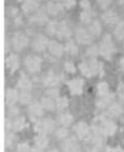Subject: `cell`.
I'll return each mask as SVG.
<instances>
[{
	"mask_svg": "<svg viewBox=\"0 0 124 152\" xmlns=\"http://www.w3.org/2000/svg\"><path fill=\"white\" fill-rule=\"evenodd\" d=\"M98 48L99 54L107 60H110L112 58L117 50L112 37L108 33L105 34L102 37Z\"/></svg>",
	"mask_w": 124,
	"mask_h": 152,
	"instance_id": "cell-1",
	"label": "cell"
},
{
	"mask_svg": "<svg viewBox=\"0 0 124 152\" xmlns=\"http://www.w3.org/2000/svg\"><path fill=\"white\" fill-rule=\"evenodd\" d=\"M78 67L82 74L87 78L101 73L103 70L102 64L96 58H89L88 60L80 62Z\"/></svg>",
	"mask_w": 124,
	"mask_h": 152,
	"instance_id": "cell-2",
	"label": "cell"
},
{
	"mask_svg": "<svg viewBox=\"0 0 124 152\" xmlns=\"http://www.w3.org/2000/svg\"><path fill=\"white\" fill-rule=\"evenodd\" d=\"M99 125H93V128L100 132L103 136H111L117 130V125L114 121L108 119L100 118L97 119Z\"/></svg>",
	"mask_w": 124,
	"mask_h": 152,
	"instance_id": "cell-3",
	"label": "cell"
},
{
	"mask_svg": "<svg viewBox=\"0 0 124 152\" xmlns=\"http://www.w3.org/2000/svg\"><path fill=\"white\" fill-rule=\"evenodd\" d=\"M43 60L41 57L36 54L27 56L24 60V65L26 70L32 74L39 72L42 67Z\"/></svg>",
	"mask_w": 124,
	"mask_h": 152,
	"instance_id": "cell-4",
	"label": "cell"
},
{
	"mask_svg": "<svg viewBox=\"0 0 124 152\" xmlns=\"http://www.w3.org/2000/svg\"><path fill=\"white\" fill-rule=\"evenodd\" d=\"M34 129L40 134H49L52 133L55 126V121L50 118H46L43 120L37 119L34 122Z\"/></svg>",
	"mask_w": 124,
	"mask_h": 152,
	"instance_id": "cell-5",
	"label": "cell"
},
{
	"mask_svg": "<svg viewBox=\"0 0 124 152\" xmlns=\"http://www.w3.org/2000/svg\"><path fill=\"white\" fill-rule=\"evenodd\" d=\"M12 46L17 52H20L26 48L29 44L28 37L21 32H16L12 37Z\"/></svg>",
	"mask_w": 124,
	"mask_h": 152,
	"instance_id": "cell-6",
	"label": "cell"
},
{
	"mask_svg": "<svg viewBox=\"0 0 124 152\" xmlns=\"http://www.w3.org/2000/svg\"><path fill=\"white\" fill-rule=\"evenodd\" d=\"M49 42L50 40L45 35L38 34L33 37L31 46L35 52L42 53L47 49Z\"/></svg>",
	"mask_w": 124,
	"mask_h": 152,
	"instance_id": "cell-7",
	"label": "cell"
},
{
	"mask_svg": "<svg viewBox=\"0 0 124 152\" xmlns=\"http://www.w3.org/2000/svg\"><path fill=\"white\" fill-rule=\"evenodd\" d=\"M74 37L76 42L82 45H89L94 39V37L91 35L88 29L82 26L76 28L74 32Z\"/></svg>",
	"mask_w": 124,
	"mask_h": 152,
	"instance_id": "cell-8",
	"label": "cell"
},
{
	"mask_svg": "<svg viewBox=\"0 0 124 152\" xmlns=\"http://www.w3.org/2000/svg\"><path fill=\"white\" fill-rule=\"evenodd\" d=\"M73 131L79 139L85 142L89 140L92 134L88 125L82 121L79 122L74 125Z\"/></svg>",
	"mask_w": 124,
	"mask_h": 152,
	"instance_id": "cell-9",
	"label": "cell"
},
{
	"mask_svg": "<svg viewBox=\"0 0 124 152\" xmlns=\"http://www.w3.org/2000/svg\"><path fill=\"white\" fill-rule=\"evenodd\" d=\"M72 34L71 29L66 21L59 22L56 37L59 40H69Z\"/></svg>",
	"mask_w": 124,
	"mask_h": 152,
	"instance_id": "cell-10",
	"label": "cell"
},
{
	"mask_svg": "<svg viewBox=\"0 0 124 152\" xmlns=\"http://www.w3.org/2000/svg\"><path fill=\"white\" fill-rule=\"evenodd\" d=\"M63 152H81V146L77 139L74 137L66 138L62 145Z\"/></svg>",
	"mask_w": 124,
	"mask_h": 152,
	"instance_id": "cell-11",
	"label": "cell"
},
{
	"mask_svg": "<svg viewBox=\"0 0 124 152\" xmlns=\"http://www.w3.org/2000/svg\"><path fill=\"white\" fill-rule=\"evenodd\" d=\"M84 85V80L81 78L73 79L67 82V85L73 95L81 94L83 92Z\"/></svg>",
	"mask_w": 124,
	"mask_h": 152,
	"instance_id": "cell-12",
	"label": "cell"
},
{
	"mask_svg": "<svg viewBox=\"0 0 124 152\" xmlns=\"http://www.w3.org/2000/svg\"><path fill=\"white\" fill-rule=\"evenodd\" d=\"M102 21L108 26H116L119 21V17L114 10H107L101 15Z\"/></svg>",
	"mask_w": 124,
	"mask_h": 152,
	"instance_id": "cell-13",
	"label": "cell"
},
{
	"mask_svg": "<svg viewBox=\"0 0 124 152\" xmlns=\"http://www.w3.org/2000/svg\"><path fill=\"white\" fill-rule=\"evenodd\" d=\"M20 65L19 57L15 54H10L5 59V66L9 72L13 74L16 72Z\"/></svg>",
	"mask_w": 124,
	"mask_h": 152,
	"instance_id": "cell-14",
	"label": "cell"
},
{
	"mask_svg": "<svg viewBox=\"0 0 124 152\" xmlns=\"http://www.w3.org/2000/svg\"><path fill=\"white\" fill-rule=\"evenodd\" d=\"M47 50L48 53L52 56L57 58L62 57L65 52L64 46L55 40H50L47 47Z\"/></svg>",
	"mask_w": 124,
	"mask_h": 152,
	"instance_id": "cell-15",
	"label": "cell"
},
{
	"mask_svg": "<svg viewBox=\"0 0 124 152\" xmlns=\"http://www.w3.org/2000/svg\"><path fill=\"white\" fill-rule=\"evenodd\" d=\"M65 7L63 3H56L53 1H49L45 6V10L47 14L51 16H57L64 11Z\"/></svg>",
	"mask_w": 124,
	"mask_h": 152,
	"instance_id": "cell-16",
	"label": "cell"
},
{
	"mask_svg": "<svg viewBox=\"0 0 124 152\" xmlns=\"http://www.w3.org/2000/svg\"><path fill=\"white\" fill-rule=\"evenodd\" d=\"M40 3L36 0H23L21 9L23 13L26 15L34 14L39 10Z\"/></svg>",
	"mask_w": 124,
	"mask_h": 152,
	"instance_id": "cell-17",
	"label": "cell"
},
{
	"mask_svg": "<svg viewBox=\"0 0 124 152\" xmlns=\"http://www.w3.org/2000/svg\"><path fill=\"white\" fill-rule=\"evenodd\" d=\"M47 12L43 10H38L31 16L30 22L35 24L43 26L48 22Z\"/></svg>",
	"mask_w": 124,
	"mask_h": 152,
	"instance_id": "cell-18",
	"label": "cell"
},
{
	"mask_svg": "<svg viewBox=\"0 0 124 152\" xmlns=\"http://www.w3.org/2000/svg\"><path fill=\"white\" fill-rule=\"evenodd\" d=\"M17 87L19 88L21 91H30L33 87L32 81L26 75V74H25L23 72L20 74L17 81Z\"/></svg>",
	"mask_w": 124,
	"mask_h": 152,
	"instance_id": "cell-19",
	"label": "cell"
},
{
	"mask_svg": "<svg viewBox=\"0 0 124 152\" xmlns=\"http://www.w3.org/2000/svg\"><path fill=\"white\" fill-rule=\"evenodd\" d=\"M19 93L14 88H8L5 92V103L8 106L14 105L18 100Z\"/></svg>",
	"mask_w": 124,
	"mask_h": 152,
	"instance_id": "cell-20",
	"label": "cell"
},
{
	"mask_svg": "<svg viewBox=\"0 0 124 152\" xmlns=\"http://www.w3.org/2000/svg\"><path fill=\"white\" fill-rule=\"evenodd\" d=\"M44 108L41 104L39 102H33L29 104L27 110L29 113H30V116L38 118L41 117L44 115Z\"/></svg>",
	"mask_w": 124,
	"mask_h": 152,
	"instance_id": "cell-21",
	"label": "cell"
},
{
	"mask_svg": "<svg viewBox=\"0 0 124 152\" xmlns=\"http://www.w3.org/2000/svg\"><path fill=\"white\" fill-rule=\"evenodd\" d=\"M88 30L94 39L100 37L102 32V26L101 22L97 20H94L89 25Z\"/></svg>",
	"mask_w": 124,
	"mask_h": 152,
	"instance_id": "cell-22",
	"label": "cell"
},
{
	"mask_svg": "<svg viewBox=\"0 0 124 152\" xmlns=\"http://www.w3.org/2000/svg\"><path fill=\"white\" fill-rule=\"evenodd\" d=\"M65 52L69 56H76L79 53V48L73 40L69 39L64 45Z\"/></svg>",
	"mask_w": 124,
	"mask_h": 152,
	"instance_id": "cell-23",
	"label": "cell"
},
{
	"mask_svg": "<svg viewBox=\"0 0 124 152\" xmlns=\"http://www.w3.org/2000/svg\"><path fill=\"white\" fill-rule=\"evenodd\" d=\"M60 82V78L52 72H50L43 79V84L47 87L54 88Z\"/></svg>",
	"mask_w": 124,
	"mask_h": 152,
	"instance_id": "cell-24",
	"label": "cell"
},
{
	"mask_svg": "<svg viewBox=\"0 0 124 152\" xmlns=\"http://www.w3.org/2000/svg\"><path fill=\"white\" fill-rule=\"evenodd\" d=\"M94 12L92 9H85L81 12L79 18L82 23L89 25L94 20Z\"/></svg>",
	"mask_w": 124,
	"mask_h": 152,
	"instance_id": "cell-25",
	"label": "cell"
},
{
	"mask_svg": "<svg viewBox=\"0 0 124 152\" xmlns=\"http://www.w3.org/2000/svg\"><path fill=\"white\" fill-rule=\"evenodd\" d=\"M123 111L122 106L118 103H112L110 104L106 111V115L111 118L118 117L120 115Z\"/></svg>",
	"mask_w": 124,
	"mask_h": 152,
	"instance_id": "cell-26",
	"label": "cell"
},
{
	"mask_svg": "<svg viewBox=\"0 0 124 152\" xmlns=\"http://www.w3.org/2000/svg\"><path fill=\"white\" fill-rule=\"evenodd\" d=\"M115 96L113 94H108L107 95L101 97L96 102V107L99 109H104L112 104Z\"/></svg>",
	"mask_w": 124,
	"mask_h": 152,
	"instance_id": "cell-27",
	"label": "cell"
},
{
	"mask_svg": "<svg viewBox=\"0 0 124 152\" xmlns=\"http://www.w3.org/2000/svg\"><path fill=\"white\" fill-rule=\"evenodd\" d=\"M73 116L68 112L61 113L58 117V123L64 127H67L70 126L73 123Z\"/></svg>",
	"mask_w": 124,
	"mask_h": 152,
	"instance_id": "cell-28",
	"label": "cell"
},
{
	"mask_svg": "<svg viewBox=\"0 0 124 152\" xmlns=\"http://www.w3.org/2000/svg\"><path fill=\"white\" fill-rule=\"evenodd\" d=\"M40 104L43 106V108L47 111H53L56 108V103L54 102L52 98L48 96L42 97L40 100Z\"/></svg>",
	"mask_w": 124,
	"mask_h": 152,
	"instance_id": "cell-29",
	"label": "cell"
},
{
	"mask_svg": "<svg viewBox=\"0 0 124 152\" xmlns=\"http://www.w3.org/2000/svg\"><path fill=\"white\" fill-rule=\"evenodd\" d=\"M34 141L36 147L41 149H45L47 147L49 144V141L45 134H40L35 137Z\"/></svg>",
	"mask_w": 124,
	"mask_h": 152,
	"instance_id": "cell-30",
	"label": "cell"
},
{
	"mask_svg": "<svg viewBox=\"0 0 124 152\" xmlns=\"http://www.w3.org/2000/svg\"><path fill=\"white\" fill-rule=\"evenodd\" d=\"M26 119L23 116H19L12 122V129L15 132H20L26 127Z\"/></svg>",
	"mask_w": 124,
	"mask_h": 152,
	"instance_id": "cell-31",
	"label": "cell"
},
{
	"mask_svg": "<svg viewBox=\"0 0 124 152\" xmlns=\"http://www.w3.org/2000/svg\"><path fill=\"white\" fill-rule=\"evenodd\" d=\"M58 23L59 22H58L56 20L48 21V22L46 24V27H45L46 34L50 37L56 36L58 26Z\"/></svg>",
	"mask_w": 124,
	"mask_h": 152,
	"instance_id": "cell-32",
	"label": "cell"
},
{
	"mask_svg": "<svg viewBox=\"0 0 124 152\" xmlns=\"http://www.w3.org/2000/svg\"><path fill=\"white\" fill-rule=\"evenodd\" d=\"M113 34L118 40L124 39V21H119L116 24L113 30Z\"/></svg>",
	"mask_w": 124,
	"mask_h": 152,
	"instance_id": "cell-33",
	"label": "cell"
},
{
	"mask_svg": "<svg viewBox=\"0 0 124 152\" xmlns=\"http://www.w3.org/2000/svg\"><path fill=\"white\" fill-rule=\"evenodd\" d=\"M32 96L29 91H21L19 93L18 100L22 105L29 104L32 100Z\"/></svg>",
	"mask_w": 124,
	"mask_h": 152,
	"instance_id": "cell-34",
	"label": "cell"
},
{
	"mask_svg": "<svg viewBox=\"0 0 124 152\" xmlns=\"http://www.w3.org/2000/svg\"><path fill=\"white\" fill-rule=\"evenodd\" d=\"M97 94L100 97H103L109 94V86L107 82H101L97 85Z\"/></svg>",
	"mask_w": 124,
	"mask_h": 152,
	"instance_id": "cell-35",
	"label": "cell"
},
{
	"mask_svg": "<svg viewBox=\"0 0 124 152\" xmlns=\"http://www.w3.org/2000/svg\"><path fill=\"white\" fill-rule=\"evenodd\" d=\"M85 54L89 58H96L99 54V50L98 46L95 45H90L86 49Z\"/></svg>",
	"mask_w": 124,
	"mask_h": 152,
	"instance_id": "cell-36",
	"label": "cell"
},
{
	"mask_svg": "<svg viewBox=\"0 0 124 152\" xmlns=\"http://www.w3.org/2000/svg\"><path fill=\"white\" fill-rule=\"evenodd\" d=\"M56 108L59 110H63L68 105V100L66 97H58L56 100Z\"/></svg>",
	"mask_w": 124,
	"mask_h": 152,
	"instance_id": "cell-37",
	"label": "cell"
},
{
	"mask_svg": "<svg viewBox=\"0 0 124 152\" xmlns=\"http://www.w3.org/2000/svg\"><path fill=\"white\" fill-rule=\"evenodd\" d=\"M69 132L67 127H61L55 132V136L59 140H64L68 136Z\"/></svg>",
	"mask_w": 124,
	"mask_h": 152,
	"instance_id": "cell-38",
	"label": "cell"
},
{
	"mask_svg": "<svg viewBox=\"0 0 124 152\" xmlns=\"http://www.w3.org/2000/svg\"><path fill=\"white\" fill-rule=\"evenodd\" d=\"M15 135L8 132H6L5 137H4V144L6 148H10L13 145L14 142L15 141Z\"/></svg>",
	"mask_w": 124,
	"mask_h": 152,
	"instance_id": "cell-39",
	"label": "cell"
},
{
	"mask_svg": "<svg viewBox=\"0 0 124 152\" xmlns=\"http://www.w3.org/2000/svg\"><path fill=\"white\" fill-rule=\"evenodd\" d=\"M64 70L69 74H73L76 72V68L74 65L73 62L70 60L66 61L64 63Z\"/></svg>",
	"mask_w": 124,
	"mask_h": 152,
	"instance_id": "cell-40",
	"label": "cell"
},
{
	"mask_svg": "<svg viewBox=\"0 0 124 152\" xmlns=\"http://www.w3.org/2000/svg\"><path fill=\"white\" fill-rule=\"evenodd\" d=\"M20 113V109L18 107L15 105H12L10 106L8 110L7 114L10 117H17L18 116Z\"/></svg>",
	"mask_w": 124,
	"mask_h": 152,
	"instance_id": "cell-41",
	"label": "cell"
},
{
	"mask_svg": "<svg viewBox=\"0 0 124 152\" xmlns=\"http://www.w3.org/2000/svg\"><path fill=\"white\" fill-rule=\"evenodd\" d=\"M113 1V0H96L99 7L103 10L107 9Z\"/></svg>",
	"mask_w": 124,
	"mask_h": 152,
	"instance_id": "cell-42",
	"label": "cell"
},
{
	"mask_svg": "<svg viewBox=\"0 0 124 152\" xmlns=\"http://www.w3.org/2000/svg\"><path fill=\"white\" fill-rule=\"evenodd\" d=\"M17 152H31V150L27 143L22 142L17 145Z\"/></svg>",
	"mask_w": 124,
	"mask_h": 152,
	"instance_id": "cell-43",
	"label": "cell"
},
{
	"mask_svg": "<svg viewBox=\"0 0 124 152\" xmlns=\"http://www.w3.org/2000/svg\"><path fill=\"white\" fill-rule=\"evenodd\" d=\"M47 96H48L51 98H58L59 96V90L56 88H50L48 89L46 92Z\"/></svg>",
	"mask_w": 124,
	"mask_h": 152,
	"instance_id": "cell-44",
	"label": "cell"
},
{
	"mask_svg": "<svg viewBox=\"0 0 124 152\" xmlns=\"http://www.w3.org/2000/svg\"><path fill=\"white\" fill-rule=\"evenodd\" d=\"M18 13V10L14 6H9L6 9V14L10 17H15Z\"/></svg>",
	"mask_w": 124,
	"mask_h": 152,
	"instance_id": "cell-45",
	"label": "cell"
},
{
	"mask_svg": "<svg viewBox=\"0 0 124 152\" xmlns=\"http://www.w3.org/2000/svg\"><path fill=\"white\" fill-rule=\"evenodd\" d=\"M63 4L66 9L70 10L76 6V0H64Z\"/></svg>",
	"mask_w": 124,
	"mask_h": 152,
	"instance_id": "cell-46",
	"label": "cell"
},
{
	"mask_svg": "<svg viewBox=\"0 0 124 152\" xmlns=\"http://www.w3.org/2000/svg\"><path fill=\"white\" fill-rule=\"evenodd\" d=\"M79 5L83 10L91 9V3L89 0H80Z\"/></svg>",
	"mask_w": 124,
	"mask_h": 152,
	"instance_id": "cell-47",
	"label": "cell"
},
{
	"mask_svg": "<svg viewBox=\"0 0 124 152\" xmlns=\"http://www.w3.org/2000/svg\"><path fill=\"white\" fill-rule=\"evenodd\" d=\"M12 128V122L9 118H6L4 119V129L6 132H9Z\"/></svg>",
	"mask_w": 124,
	"mask_h": 152,
	"instance_id": "cell-48",
	"label": "cell"
},
{
	"mask_svg": "<svg viewBox=\"0 0 124 152\" xmlns=\"http://www.w3.org/2000/svg\"><path fill=\"white\" fill-rule=\"evenodd\" d=\"M107 152H124V150L120 147L108 148L107 150Z\"/></svg>",
	"mask_w": 124,
	"mask_h": 152,
	"instance_id": "cell-49",
	"label": "cell"
},
{
	"mask_svg": "<svg viewBox=\"0 0 124 152\" xmlns=\"http://www.w3.org/2000/svg\"><path fill=\"white\" fill-rule=\"evenodd\" d=\"M14 23L16 26H20L22 23V18L21 16H17L14 20Z\"/></svg>",
	"mask_w": 124,
	"mask_h": 152,
	"instance_id": "cell-50",
	"label": "cell"
},
{
	"mask_svg": "<svg viewBox=\"0 0 124 152\" xmlns=\"http://www.w3.org/2000/svg\"><path fill=\"white\" fill-rule=\"evenodd\" d=\"M31 152H43L42 149L39 148L38 147H35L31 149Z\"/></svg>",
	"mask_w": 124,
	"mask_h": 152,
	"instance_id": "cell-51",
	"label": "cell"
},
{
	"mask_svg": "<svg viewBox=\"0 0 124 152\" xmlns=\"http://www.w3.org/2000/svg\"><path fill=\"white\" fill-rule=\"evenodd\" d=\"M119 97H120V100L124 104V91L120 93V94L119 95Z\"/></svg>",
	"mask_w": 124,
	"mask_h": 152,
	"instance_id": "cell-52",
	"label": "cell"
},
{
	"mask_svg": "<svg viewBox=\"0 0 124 152\" xmlns=\"http://www.w3.org/2000/svg\"><path fill=\"white\" fill-rule=\"evenodd\" d=\"M118 4L120 7L124 9V0H118Z\"/></svg>",
	"mask_w": 124,
	"mask_h": 152,
	"instance_id": "cell-53",
	"label": "cell"
},
{
	"mask_svg": "<svg viewBox=\"0 0 124 152\" xmlns=\"http://www.w3.org/2000/svg\"><path fill=\"white\" fill-rule=\"evenodd\" d=\"M120 65L121 68L124 70V57H123L120 61Z\"/></svg>",
	"mask_w": 124,
	"mask_h": 152,
	"instance_id": "cell-54",
	"label": "cell"
},
{
	"mask_svg": "<svg viewBox=\"0 0 124 152\" xmlns=\"http://www.w3.org/2000/svg\"><path fill=\"white\" fill-rule=\"evenodd\" d=\"M51 1L56 3H63L64 1V0H51Z\"/></svg>",
	"mask_w": 124,
	"mask_h": 152,
	"instance_id": "cell-55",
	"label": "cell"
},
{
	"mask_svg": "<svg viewBox=\"0 0 124 152\" xmlns=\"http://www.w3.org/2000/svg\"><path fill=\"white\" fill-rule=\"evenodd\" d=\"M48 152H59V151L57 149L53 148V149H51V150H50L49 151H48Z\"/></svg>",
	"mask_w": 124,
	"mask_h": 152,
	"instance_id": "cell-56",
	"label": "cell"
},
{
	"mask_svg": "<svg viewBox=\"0 0 124 152\" xmlns=\"http://www.w3.org/2000/svg\"><path fill=\"white\" fill-rule=\"evenodd\" d=\"M37 1H38L39 3H41V2H44L45 1H46V0H36Z\"/></svg>",
	"mask_w": 124,
	"mask_h": 152,
	"instance_id": "cell-57",
	"label": "cell"
},
{
	"mask_svg": "<svg viewBox=\"0 0 124 152\" xmlns=\"http://www.w3.org/2000/svg\"><path fill=\"white\" fill-rule=\"evenodd\" d=\"M123 50H124V45H123Z\"/></svg>",
	"mask_w": 124,
	"mask_h": 152,
	"instance_id": "cell-58",
	"label": "cell"
}]
</instances>
